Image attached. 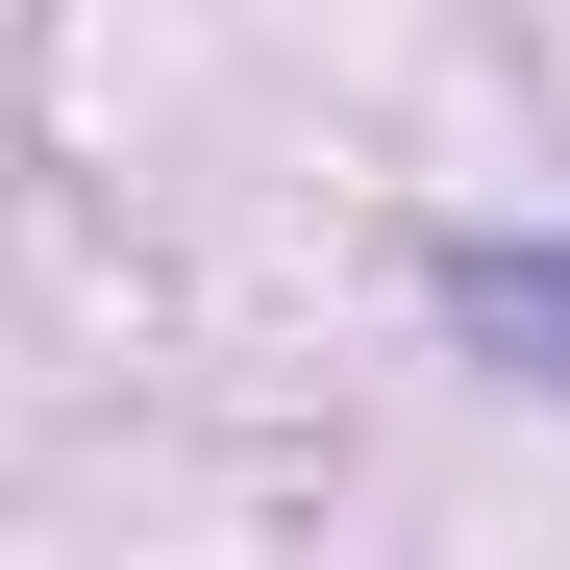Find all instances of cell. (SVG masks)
Masks as SVG:
<instances>
[{"label":"cell","instance_id":"6da1fadb","mask_svg":"<svg viewBox=\"0 0 570 570\" xmlns=\"http://www.w3.org/2000/svg\"><path fill=\"white\" fill-rule=\"evenodd\" d=\"M422 298H446V347H471V372H521V397H570V224H546V248H446Z\"/></svg>","mask_w":570,"mask_h":570}]
</instances>
